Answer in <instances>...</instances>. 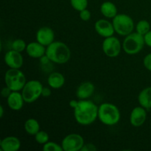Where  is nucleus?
<instances>
[{
    "label": "nucleus",
    "mask_w": 151,
    "mask_h": 151,
    "mask_svg": "<svg viewBox=\"0 0 151 151\" xmlns=\"http://www.w3.org/2000/svg\"><path fill=\"white\" fill-rule=\"evenodd\" d=\"M98 109L91 100H80L78 105L74 109V117L79 125L86 126L91 125L98 119Z\"/></svg>",
    "instance_id": "f257e3e1"
},
{
    "label": "nucleus",
    "mask_w": 151,
    "mask_h": 151,
    "mask_svg": "<svg viewBox=\"0 0 151 151\" xmlns=\"http://www.w3.org/2000/svg\"><path fill=\"white\" fill-rule=\"evenodd\" d=\"M46 55L52 63L56 64H64L71 58V50L65 43L54 41L47 47Z\"/></svg>",
    "instance_id": "f03ea898"
},
{
    "label": "nucleus",
    "mask_w": 151,
    "mask_h": 151,
    "mask_svg": "<svg viewBox=\"0 0 151 151\" xmlns=\"http://www.w3.org/2000/svg\"><path fill=\"white\" fill-rule=\"evenodd\" d=\"M121 114L114 104L110 103H102L98 109V119L103 125L113 126L119 122Z\"/></svg>",
    "instance_id": "7ed1b4c3"
},
{
    "label": "nucleus",
    "mask_w": 151,
    "mask_h": 151,
    "mask_svg": "<svg viewBox=\"0 0 151 151\" xmlns=\"http://www.w3.org/2000/svg\"><path fill=\"white\" fill-rule=\"evenodd\" d=\"M145 40L144 35H140L138 32H131L125 36L122 42V49L126 54L133 55L138 54L144 47Z\"/></svg>",
    "instance_id": "20e7f679"
},
{
    "label": "nucleus",
    "mask_w": 151,
    "mask_h": 151,
    "mask_svg": "<svg viewBox=\"0 0 151 151\" xmlns=\"http://www.w3.org/2000/svg\"><path fill=\"white\" fill-rule=\"evenodd\" d=\"M4 83L13 91H20L26 84V77L19 69H10L4 75Z\"/></svg>",
    "instance_id": "39448f33"
},
{
    "label": "nucleus",
    "mask_w": 151,
    "mask_h": 151,
    "mask_svg": "<svg viewBox=\"0 0 151 151\" xmlns=\"http://www.w3.org/2000/svg\"><path fill=\"white\" fill-rule=\"evenodd\" d=\"M115 32L121 36H127L133 32L134 22L132 18L125 13H118L112 21Z\"/></svg>",
    "instance_id": "423d86ee"
},
{
    "label": "nucleus",
    "mask_w": 151,
    "mask_h": 151,
    "mask_svg": "<svg viewBox=\"0 0 151 151\" xmlns=\"http://www.w3.org/2000/svg\"><path fill=\"white\" fill-rule=\"evenodd\" d=\"M43 85L39 81L31 80L27 81L22 90V94L25 103H32L36 101L42 94Z\"/></svg>",
    "instance_id": "0eeeda50"
},
{
    "label": "nucleus",
    "mask_w": 151,
    "mask_h": 151,
    "mask_svg": "<svg viewBox=\"0 0 151 151\" xmlns=\"http://www.w3.org/2000/svg\"><path fill=\"white\" fill-rule=\"evenodd\" d=\"M122 44L116 37L114 35L105 38L102 44V49L106 56L109 58H116L120 54Z\"/></svg>",
    "instance_id": "6e6552de"
},
{
    "label": "nucleus",
    "mask_w": 151,
    "mask_h": 151,
    "mask_svg": "<svg viewBox=\"0 0 151 151\" xmlns=\"http://www.w3.org/2000/svg\"><path fill=\"white\" fill-rule=\"evenodd\" d=\"M84 144L82 136L78 134H70L63 138L61 146L63 151H80Z\"/></svg>",
    "instance_id": "1a4fd4ad"
},
{
    "label": "nucleus",
    "mask_w": 151,
    "mask_h": 151,
    "mask_svg": "<svg viewBox=\"0 0 151 151\" xmlns=\"http://www.w3.org/2000/svg\"><path fill=\"white\" fill-rule=\"evenodd\" d=\"M94 29L100 36L103 38H108L114 35L115 30L112 22L107 19H99L94 24Z\"/></svg>",
    "instance_id": "9d476101"
},
{
    "label": "nucleus",
    "mask_w": 151,
    "mask_h": 151,
    "mask_svg": "<svg viewBox=\"0 0 151 151\" xmlns=\"http://www.w3.org/2000/svg\"><path fill=\"white\" fill-rule=\"evenodd\" d=\"M4 63L10 69H20L24 63L22 52L11 50L6 52L4 57Z\"/></svg>",
    "instance_id": "9b49d317"
},
{
    "label": "nucleus",
    "mask_w": 151,
    "mask_h": 151,
    "mask_svg": "<svg viewBox=\"0 0 151 151\" xmlns=\"http://www.w3.org/2000/svg\"><path fill=\"white\" fill-rule=\"evenodd\" d=\"M35 38L38 42L47 47L55 41V32L49 27H42L37 31Z\"/></svg>",
    "instance_id": "f8f14e48"
},
{
    "label": "nucleus",
    "mask_w": 151,
    "mask_h": 151,
    "mask_svg": "<svg viewBox=\"0 0 151 151\" xmlns=\"http://www.w3.org/2000/svg\"><path fill=\"white\" fill-rule=\"evenodd\" d=\"M147 119V110L143 107H135L130 114V122L134 127H140L145 122Z\"/></svg>",
    "instance_id": "ddd939ff"
},
{
    "label": "nucleus",
    "mask_w": 151,
    "mask_h": 151,
    "mask_svg": "<svg viewBox=\"0 0 151 151\" xmlns=\"http://www.w3.org/2000/svg\"><path fill=\"white\" fill-rule=\"evenodd\" d=\"M47 47L38 41L30 42L27 45L26 52L32 58H41L46 55Z\"/></svg>",
    "instance_id": "4468645a"
},
{
    "label": "nucleus",
    "mask_w": 151,
    "mask_h": 151,
    "mask_svg": "<svg viewBox=\"0 0 151 151\" xmlns=\"http://www.w3.org/2000/svg\"><path fill=\"white\" fill-rule=\"evenodd\" d=\"M95 87L92 83L85 81L79 85L76 91V96L79 100H87L94 92Z\"/></svg>",
    "instance_id": "2eb2a0df"
},
{
    "label": "nucleus",
    "mask_w": 151,
    "mask_h": 151,
    "mask_svg": "<svg viewBox=\"0 0 151 151\" xmlns=\"http://www.w3.org/2000/svg\"><path fill=\"white\" fill-rule=\"evenodd\" d=\"M7 103L9 108L13 111H20L23 108L25 103L22 92L19 91H12L7 98Z\"/></svg>",
    "instance_id": "dca6fc26"
},
{
    "label": "nucleus",
    "mask_w": 151,
    "mask_h": 151,
    "mask_svg": "<svg viewBox=\"0 0 151 151\" xmlns=\"http://www.w3.org/2000/svg\"><path fill=\"white\" fill-rule=\"evenodd\" d=\"M21 145L19 139L13 136L5 137L0 142V147L2 151H17L20 149Z\"/></svg>",
    "instance_id": "f3484780"
},
{
    "label": "nucleus",
    "mask_w": 151,
    "mask_h": 151,
    "mask_svg": "<svg viewBox=\"0 0 151 151\" xmlns=\"http://www.w3.org/2000/svg\"><path fill=\"white\" fill-rule=\"evenodd\" d=\"M49 86L54 89H59L65 84V78L60 72H52L47 78Z\"/></svg>",
    "instance_id": "a211bd4d"
},
{
    "label": "nucleus",
    "mask_w": 151,
    "mask_h": 151,
    "mask_svg": "<svg viewBox=\"0 0 151 151\" xmlns=\"http://www.w3.org/2000/svg\"><path fill=\"white\" fill-rule=\"evenodd\" d=\"M138 102L140 106L147 111L151 109V86L147 87L140 91Z\"/></svg>",
    "instance_id": "6ab92c4d"
},
{
    "label": "nucleus",
    "mask_w": 151,
    "mask_h": 151,
    "mask_svg": "<svg viewBox=\"0 0 151 151\" xmlns=\"http://www.w3.org/2000/svg\"><path fill=\"white\" fill-rule=\"evenodd\" d=\"M100 12L106 19H113L118 14L116 6L111 1H104L100 6Z\"/></svg>",
    "instance_id": "aec40b11"
},
{
    "label": "nucleus",
    "mask_w": 151,
    "mask_h": 151,
    "mask_svg": "<svg viewBox=\"0 0 151 151\" xmlns=\"http://www.w3.org/2000/svg\"><path fill=\"white\" fill-rule=\"evenodd\" d=\"M24 130L29 135L35 136L40 131L39 122L37 119L29 118L24 122Z\"/></svg>",
    "instance_id": "412c9836"
},
{
    "label": "nucleus",
    "mask_w": 151,
    "mask_h": 151,
    "mask_svg": "<svg viewBox=\"0 0 151 151\" xmlns=\"http://www.w3.org/2000/svg\"><path fill=\"white\" fill-rule=\"evenodd\" d=\"M150 30V24L147 20H140L136 25V32L145 35Z\"/></svg>",
    "instance_id": "4be33fe9"
},
{
    "label": "nucleus",
    "mask_w": 151,
    "mask_h": 151,
    "mask_svg": "<svg viewBox=\"0 0 151 151\" xmlns=\"http://www.w3.org/2000/svg\"><path fill=\"white\" fill-rule=\"evenodd\" d=\"M72 7L75 10L81 12L82 10L87 9L88 7V0H70Z\"/></svg>",
    "instance_id": "5701e85b"
},
{
    "label": "nucleus",
    "mask_w": 151,
    "mask_h": 151,
    "mask_svg": "<svg viewBox=\"0 0 151 151\" xmlns=\"http://www.w3.org/2000/svg\"><path fill=\"white\" fill-rule=\"evenodd\" d=\"M27 45V44L25 43L24 40L21 39V38H18V39L14 40L12 42L11 48L12 50H15V51H17L19 52H22L24 50H26Z\"/></svg>",
    "instance_id": "b1692460"
},
{
    "label": "nucleus",
    "mask_w": 151,
    "mask_h": 151,
    "mask_svg": "<svg viewBox=\"0 0 151 151\" xmlns=\"http://www.w3.org/2000/svg\"><path fill=\"white\" fill-rule=\"evenodd\" d=\"M34 137H35L36 142L40 145H43L46 144L47 142H49V139H50L49 134L44 131H39Z\"/></svg>",
    "instance_id": "393cba45"
},
{
    "label": "nucleus",
    "mask_w": 151,
    "mask_h": 151,
    "mask_svg": "<svg viewBox=\"0 0 151 151\" xmlns=\"http://www.w3.org/2000/svg\"><path fill=\"white\" fill-rule=\"evenodd\" d=\"M44 151H63L61 145H58L54 142H47L43 145Z\"/></svg>",
    "instance_id": "a878e982"
},
{
    "label": "nucleus",
    "mask_w": 151,
    "mask_h": 151,
    "mask_svg": "<svg viewBox=\"0 0 151 151\" xmlns=\"http://www.w3.org/2000/svg\"><path fill=\"white\" fill-rule=\"evenodd\" d=\"M79 13L80 18H81V20L83 21V22H88V21H89L90 19H91V13H90L89 10H87V9H85V10L79 12Z\"/></svg>",
    "instance_id": "bb28decb"
},
{
    "label": "nucleus",
    "mask_w": 151,
    "mask_h": 151,
    "mask_svg": "<svg viewBox=\"0 0 151 151\" xmlns=\"http://www.w3.org/2000/svg\"><path fill=\"white\" fill-rule=\"evenodd\" d=\"M143 64H144L145 67L147 70L151 72V53L147 54V55L144 58Z\"/></svg>",
    "instance_id": "cd10ccee"
},
{
    "label": "nucleus",
    "mask_w": 151,
    "mask_h": 151,
    "mask_svg": "<svg viewBox=\"0 0 151 151\" xmlns=\"http://www.w3.org/2000/svg\"><path fill=\"white\" fill-rule=\"evenodd\" d=\"M97 150V147H96L95 145L92 143H87V144H84L81 151H96Z\"/></svg>",
    "instance_id": "c85d7f7f"
},
{
    "label": "nucleus",
    "mask_w": 151,
    "mask_h": 151,
    "mask_svg": "<svg viewBox=\"0 0 151 151\" xmlns=\"http://www.w3.org/2000/svg\"><path fill=\"white\" fill-rule=\"evenodd\" d=\"M12 91H12V90L10 89L8 86H6L5 87L2 88V89H1V95L3 97H4V98H7V97L10 96V94L12 93Z\"/></svg>",
    "instance_id": "c756f323"
},
{
    "label": "nucleus",
    "mask_w": 151,
    "mask_h": 151,
    "mask_svg": "<svg viewBox=\"0 0 151 151\" xmlns=\"http://www.w3.org/2000/svg\"><path fill=\"white\" fill-rule=\"evenodd\" d=\"M144 40L146 45L148 46L149 47H151V30L144 35Z\"/></svg>",
    "instance_id": "7c9ffc66"
},
{
    "label": "nucleus",
    "mask_w": 151,
    "mask_h": 151,
    "mask_svg": "<svg viewBox=\"0 0 151 151\" xmlns=\"http://www.w3.org/2000/svg\"><path fill=\"white\" fill-rule=\"evenodd\" d=\"M52 94V91L49 87H43L41 96L44 97H49Z\"/></svg>",
    "instance_id": "2f4dec72"
},
{
    "label": "nucleus",
    "mask_w": 151,
    "mask_h": 151,
    "mask_svg": "<svg viewBox=\"0 0 151 151\" xmlns=\"http://www.w3.org/2000/svg\"><path fill=\"white\" fill-rule=\"evenodd\" d=\"M78 102H79V100H72L69 101V106H70L71 108H72L73 109H75V108L77 107V106L78 105Z\"/></svg>",
    "instance_id": "473e14b6"
},
{
    "label": "nucleus",
    "mask_w": 151,
    "mask_h": 151,
    "mask_svg": "<svg viewBox=\"0 0 151 151\" xmlns=\"http://www.w3.org/2000/svg\"><path fill=\"white\" fill-rule=\"evenodd\" d=\"M4 116V108L2 106H0V117L2 118Z\"/></svg>",
    "instance_id": "72a5a7b5"
}]
</instances>
